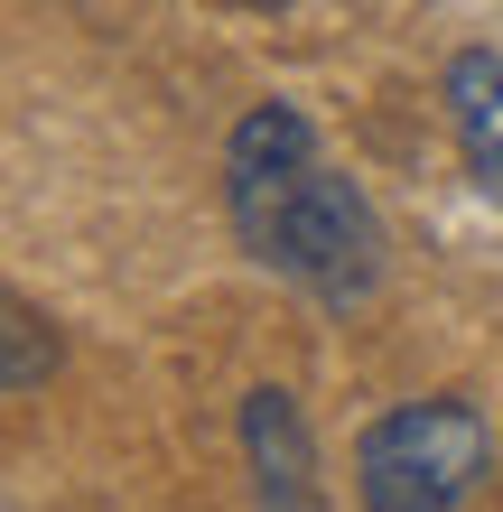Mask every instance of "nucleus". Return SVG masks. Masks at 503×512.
Segmentation results:
<instances>
[{"label": "nucleus", "mask_w": 503, "mask_h": 512, "mask_svg": "<svg viewBox=\"0 0 503 512\" xmlns=\"http://www.w3.org/2000/svg\"><path fill=\"white\" fill-rule=\"evenodd\" d=\"M224 205L261 270L299 280L327 308H364L382 280V224L354 177L317 168V131L299 103H252L224 149Z\"/></svg>", "instance_id": "1"}, {"label": "nucleus", "mask_w": 503, "mask_h": 512, "mask_svg": "<svg viewBox=\"0 0 503 512\" xmlns=\"http://www.w3.org/2000/svg\"><path fill=\"white\" fill-rule=\"evenodd\" d=\"M485 457L494 438L466 401H401L354 447V494L364 512H457L485 485Z\"/></svg>", "instance_id": "2"}, {"label": "nucleus", "mask_w": 503, "mask_h": 512, "mask_svg": "<svg viewBox=\"0 0 503 512\" xmlns=\"http://www.w3.org/2000/svg\"><path fill=\"white\" fill-rule=\"evenodd\" d=\"M243 457H252V494L261 512H317V447H308V419L280 382H261L243 401Z\"/></svg>", "instance_id": "3"}, {"label": "nucleus", "mask_w": 503, "mask_h": 512, "mask_svg": "<svg viewBox=\"0 0 503 512\" xmlns=\"http://www.w3.org/2000/svg\"><path fill=\"white\" fill-rule=\"evenodd\" d=\"M448 122L466 149V177L503 205V56L494 47H466L448 66Z\"/></svg>", "instance_id": "4"}, {"label": "nucleus", "mask_w": 503, "mask_h": 512, "mask_svg": "<svg viewBox=\"0 0 503 512\" xmlns=\"http://www.w3.org/2000/svg\"><path fill=\"white\" fill-rule=\"evenodd\" d=\"M0 336H10V364H0V382H10V391H38V382L56 373V336H47V317L28 308V298H10V326H0Z\"/></svg>", "instance_id": "5"}]
</instances>
